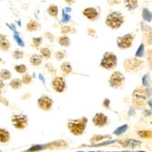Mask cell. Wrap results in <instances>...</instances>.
Masks as SVG:
<instances>
[{"label":"cell","instance_id":"39","mask_svg":"<svg viewBox=\"0 0 152 152\" xmlns=\"http://www.w3.org/2000/svg\"><path fill=\"white\" fill-rule=\"evenodd\" d=\"M55 57H56V58L58 60H62L65 58V54L62 51H58L56 54H55Z\"/></svg>","mask_w":152,"mask_h":152},{"label":"cell","instance_id":"40","mask_svg":"<svg viewBox=\"0 0 152 152\" xmlns=\"http://www.w3.org/2000/svg\"><path fill=\"white\" fill-rule=\"evenodd\" d=\"M122 0H107V2L109 5H118L119 4Z\"/></svg>","mask_w":152,"mask_h":152},{"label":"cell","instance_id":"20","mask_svg":"<svg viewBox=\"0 0 152 152\" xmlns=\"http://www.w3.org/2000/svg\"><path fill=\"white\" fill-rule=\"evenodd\" d=\"M124 2H125V7L129 10H133L139 7L137 0H124Z\"/></svg>","mask_w":152,"mask_h":152},{"label":"cell","instance_id":"15","mask_svg":"<svg viewBox=\"0 0 152 152\" xmlns=\"http://www.w3.org/2000/svg\"><path fill=\"white\" fill-rule=\"evenodd\" d=\"M0 48L3 51H7L10 48V42L6 35H1L0 37Z\"/></svg>","mask_w":152,"mask_h":152},{"label":"cell","instance_id":"4","mask_svg":"<svg viewBox=\"0 0 152 152\" xmlns=\"http://www.w3.org/2000/svg\"><path fill=\"white\" fill-rule=\"evenodd\" d=\"M144 61L139 58H129L126 59L123 63L124 69L127 72L134 73V72H139L144 67Z\"/></svg>","mask_w":152,"mask_h":152},{"label":"cell","instance_id":"12","mask_svg":"<svg viewBox=\"0 0 152 152\" xmlns=\"http://www.w3.org/2000/svg\"><path fill=\"white\" fill-rule=\"evenodd\" d=\"M107 121H108L107 117L102 112L96 113V115L93 117V119H92V122L94 125L99 128H102V127L106 126L107 124Z\"/></svg>","mask_w":152,"mask_h":152},{"label":"cell","instance_id":"27","mask_svg":"<svg viewBox=\"0 0 152 152\" xmlns=\"http://www.w3.org/2000/svg\"><path fill=\"white\" fill-rule=\"evenodd\" d=\"M14 68H15V70L19 74H25L26 72V70H27V67L24 64L17 65V66H15V67H14Z\"/></svg>","mask_w":152,"mask_h":152},{"label":"cell","instance_id":"13","mask_svg":"<svg viewBox=\"0 0 152 152\" xmlns=\"http://www.w3.org/2000/svg\"><path fill=\"white\" fill-rule=\"evenodd\" d=\"M123 146L128 148H137L141 146V142L137 140L129 139V140H126L123 141Z\"/></svg>","mask_w":152,"mask_h":152},{"label":"cell","instance_id":"30","mask_svg":"<svg viewBox=\"0 0 152 152\" xmlns=\"http://www.w3.org/2000/svg\"><path fill=\"white\" fill-rule=\"evenodd\" d=\"M146 58H147V60H148V67L150 68V69H152V48L147 50Z\"/></svg>","mask_w":152,"mask_h":152},{"label":"cell","instance_id":"6","mask_svg":"<svg viewBox=\"0 0 152 152\" xmlns=\"http://www.w3.org/2000/svg\"><path fill=\"white\" fill-rule=\"evenodd\" d=\"M135 38V35L133 33H129L122 37L117 38V46L121 49H128L130 48L133 45V41Z\"/></svg>","mask_w":152,"mask_h":152},{"label":"cell","instance_id":"25","mask_svg":"<svg viewBox=\"0 0 152 152\" xmlns=\"http://www.w3.org/2000/svg\"><path fill=\"white\" fill-rule=\"evenodd\" d=\"M139 135L142 139H152V131L151 130H140L137 132Z\"/></svg>","mask_w":152,"mask_h":152},{"label":"cell","instance_id":"21","mask_svg":"<svg viewBox=\"0 0 152 152\" xmlns=\"http://www.w3.org/2000/svg\"><path fill=\"white\" fill-rule=\"evenodd\" d=\"M67 145V143L64 140H58V141H56V142H53V143H50L48 144V146H47V148H66Z\"/></svg>","mask_w":152,"mask_h":152},{"label":"cell","instance_id":"35","mask_svg":"<svg viewBox=\"0 0 152 152\" xmlns=\"http://www.w3.org/2000/svg\"><path fill=\"white\" fill-rule=\"evenodd\" d=\"M142 84L145 88H148L150 86V80H149V76L148 74H146L142 77Z\"/></svg>","mask_w":152,"mask_h":152},{"label":"cell","instance_id":"18","mask_svg":"<svg viewBox=\"0 0 152 152\" xmlns=\"http://www.w3.org/2000/svg\"><path fill=\"white\" fill-rule=\"evenodd\" d=\"M144 40L148 45H152V27H146V30L144 33Z\"/></svg>","mask_w":152,"mask_h":152},{"label":"cell","instance_id":"31","mask_svg":"<svg viewBox=\"0 0 152 152\" xmlns=\"http://www.w3.org/2000/svg\"><path fill=\"white\" fill-rule=\"evenodd\" d=\"M12 56L15 59H22L24 58V52L21 50H15L13 52Z\"/></svg>","mask_w":152,"mask_h":152},{"label":"cell","instance_id":"22","mask_svg":"<svg viewBox=\"0 0 152 152\" xmlns=\"http://www.w3.org/2000/svg\"><path fill=\"white\" fill-rule=\"evenodd\" d=\"M23 84L22 79H18V78H14L10 81L9 86L13 88V89H19L21 88Z\"/></svg>","mask_w":152,"mask_h":152},{"label":"cell","instance_id":"38","mask_svg":"<svg viewBox=\"0 0 152 152\" xmlns=\"http://www.w3.org/2000/svg\"><path fill=\"white\" fill-rule=\"evenodd\" d=\"M72 31V27L69 26H64L61 27V32L63 34H67V33H70Z\"/></svg>","mask_w":152,"mask_h":152},{"label":"cell","instance_id":"43","mask_svg":"<svg viewBox=\"0 0 152 152\" xmlns=\"http://www.w3.org/2000/svg\"><path fill=\"white\" fill-rule=\"evenodd\" d=\"M65 2L67 3L68 5H72L75 3V0H65Z\"/></svg>","mask_w":152,"mask_h":152},{"label":"cell","instance_id":"3","mask_svg":"<svg viewBox=\"0 0 152 152\" xmlns=\"http://www.w3.org/2000/svg\"><path fill=\"white\" fill-rule=\"evenodd\" d=\"M125 18H124L123 15L120 12L114 11L112 13H110L109 15L106 18V25L111 29H118L124 24Z\"/></svg>","mask_w":152,"mask_h":152},{"label":"cell","instance_id":"24","mask_svg":"<svg viewBox=\"0 0 152 152\" xmlns=\"http://www.w3.org/2000/svg\"><path fill=\"white\" fill-rule=\"evenodd\" d=\"M70 39L66 36H62L58 38V44L62 47H68L70 46Z\"/></svg>","mask_w":152,"mask_h":152},{"label":"cell","instance_id":"14","mask_svg":"<svg viewBox=\"0 0 152 152\" xmlns=\"http://www.w3.org/2000/svg\"><path fill=\"white\" fill-rule=\"evenodd\" d=\"M26 28L28 32H36L41 28V25L37 20H30L26 24Z\"/></svg>","mask_w":152,"mask_h":152},{"label":"cell","instance_id":"33","mask_svg":"<svg viewBox=\"0 0 152 152\" xmlns=\"http://www.w3.org/2000/svg\"><path fill=\"white\" fill-rule=\"evenodd\" d=\"M148 16H149V17H152V13H151L149 10H148V9H144V10H143V14H142V18H143L144 20H146L147 22H150V21L152 20L150 18H148Z\"/></svg>","mask_w":152,"mask_h":152},{"label":"cell","instance_id":"44","mask_svg":"<svg viewBox=\"0 0 152 152\" xmlns=\"http://www.w3.org/2000/svg\"><path fill=\"white\" fill-rule=\"evenodd\" d=\"M78 152H83V151H78Z\"/></svg>","mask_w":152,"mask_h":152},{"label":"cell","instance_id":"19","mask_svg":"<svg viewBox=\"0 0 152 152\" xmlns=\"http://www.w3.org/2000/svg\"><path fill=\"white\" fill-rule=\"evenodd\" d=\"M29 62H30V64L32 66H39L41 63H42V56H41V55L34 54L31 56V58L29 59Z\"/></svg>","mask_w":152,"mask_h":152},{"label":"cell","instance_id":"8","mask_svg":"<svg viewBox=\"0 0 152 152\" xmlns=\"http://www.w3.org/2000/svg\"><path fill=\"white\" fill-rule=\"evenodd\" d=\"M11 121L13 126L18 130H24L27 127L28 123V118L26 115L19 114V115H13L11 118Z\"/></svg>","mask_w":152,"mask_h":152},{"label":"cell","instance_id":"10","mask_svg":"<svg viewBox=\"0 0 152 152\" xmlns=\"http://www.w3.org/2000/svg\"><path fill=\"white\" fill-rule=\"evenodd\" d=\"M82 14L92 22L96 21L99 18V10L96 7H87L82 11Z\"/></svg>","mask_w":152,"mask_h":152},{"label":"cell","instance_id":"2","mask_svg":"<svg viewBox=\"0 0 152 152\" xmlns=\"http://www.w3.org/2000/svg\"><path fill=\"white\" fill-rule=\"evenodd\" d=\"M150 96V92L148 88H137L132 93V102L134 107L140 108L146 104V100Z\"/></svg>","mask_w":152,"mask_h":152},{"label":"cell","instance_id":"37","mask_svg":"<svg viewBox=\"0 0 152 152\" xmlns=\"http://www.w3.org/2000/svg\"><path fill=\"white\" fill-rule=\"evenodd\" d=\"M110 136L109 135H103V136H94L93 139H92V141H99V140H105V139H109Z\"/></svg>","mask_w":152,"mask_h":152},{"label":"cell","instance_id":"7","mask_svg":"<svg viewBox=\"0 0 152 152\" xmlns=\"http://www.w3.org/2000/svg\"><path fill=\"white\" fill-rule=\"evenodd\" d=\"M124 82H125V77H124V75L120 71L113 72L108 79L109 86L113 88H121L124 85Z\"/></svg>","mask_w":152,"mask_h":152},{"label":"cell","instance_id":"5","mask_svg":"<svg viewBox=\"0 0 152 152\" xmlns=\"http://www.w3.org/2000/svg\"><path fill=\"white\" fill-rule=\"evenodd\" d=\"M118 58L117 56L112 52H106L100 61V66L107 70H111L117 66Z\"/></svg>","mask_w":152,"mask_h":152},{"label":"cell","instance_id":"28","mask_svg":"<svg viewBox=\"0 0 152 152\" xmlns=\"http://www.w3.org/2000/svg\"><path fill=\"white\" fill-rule=\"evenodd\" d=\"M40 54L43 58H49L51 57V50L48 48H43L40 49Z\"/></svg>","mask_w":152,"mask_h":152},{"label":"cell","instance_id":"34","mask_svg":"<svg viewBox=\"0 0 152 152\" xmlns=\"http://www.w3.org/2000/svg\"><path fill=\"white\" fill-rule=\"evenodd\" d=\"M41 44H42V37H34L32 39V46L36 48H38Z\"/></svg>","mask_w":152,"mask_h":152},{"label":"cell","instance_id":"16","mask_svg":"<svg viewBox=\"0 0 152 152\" xmlns=\"http://www.w3.org/2000/svg\"><path fill=\"white\" fill-rule=\"evenodd\" d=\"M10 140V133L6 129H0V142L7 143Z\"/></svg>","mask_w":152,"mask_h":152},{"label":"cell","instance_id":"23","mask_svg":"<svg viewBox=\"0 0 152 152\" xmlns=\"http://www.w3.org/2000/svg\"><path fill=\"white\" fill-rule=\"evenodd\" d=\"M48 13L50 17L56 18L58 14V7L56 5H50L48 8Z\"/></svg>","mask_w":152,"mask_h":152},{"label":"cell","instance_id":"36","mask_svg":"<svg viewBox=\"0 0 152 152\" xmlns=\"http://www.w3.org/2000/svg\"><path fill=\"white\" fill-rule=\"evenodd\" d=\"M144 54V44H141L136 53V58H142Z\"/></svg>","mask_w":152,"mask_h":152},{"label":"cell","instance_id":"41","mask_svg":"<svg viewBox=\"0 0 152 152\" xmlns=\"http://www.w3.org/2000/svg\"><path fill=\"white\" fill-rule=\"evenodd\" d=\"M109 104H110V100L108 99H105L104 101H103V107H106V108H108L109 107Z\"/></svg>","mask_w":152,"mask_h":152},{"label":"cell","instance_id":"17","mask_svg":"<svg viewBox=\"0 0 152 152\" xmlns=\"http://www.w3.org/2000/svg\"><path fill=\"white\" fill-rule=\"evenodd\" d=\"M60 69L64 76H67L72 73V66L69 62H64L60 66Z\"/></svg>","mask_w":152,"mask_h":152},{"label":"cell","instance_id":"29","mask_svg":"<svg viewBox=\"0 0 152 152\" xmlns=\"http://www.w3.org/2000/svg\"><path fill=\"white\" fill-rule=\"evenodd\" d=\"M129 129V126L128 125H123L119 128H118L115 131H114V135H117V136H120L121 134L125 133L126 130H128Z\"/></svg>","mask_w":152,"mask_h":152},{"label":"cell","instance_id":"1","mask_svg":"<svg viewBox=\"0 0 152 152\" xmlns=\"http://www.w3.org/2000/svg\"><path fill=\"white\" fill-rule=\"evenodd\" d=\"M88 125V118L82 117L77 119H69L67 122V129L74 136H81L85 132Z\"/></svg>","mask_w":152,"mask_h":152},{"label":"cell","instance_id":"11","mask_svg":"<svg viewBox=\"0 0 152 152\" xmlns=\"http://www.w3.org/2000/svg\"><path fill=\"white\" fill-rule=\"evenodd\" d=\"M51 85H52L53 89L56 92H58V93L64 92L65 89H66V81L62 77H55L52 80Z\"/></svg>","mask_w":152,"mask_h":152},{"label":"cell","instance_id":"32","mask_svg":"<svg viewBox=\"0 0 152 152\" xmlns=\"http://www.w3.org/2000/svg\"><path fill=\"white\" fill-rule=\"evenodd\" d=\"M32 80H33L32 77H31L29 74H26H26L23 76V77H22V82H23V84H26V85L30 84V83L32 82Z\"/></svg>","mask_w":152,"mask_h":152},{"label":"cell","instance_id":"42","mask_svg":"<svg viewBox=\"0 0 152 152\" xmlns=\"http://www.w3.org/2000/svg\"><path fill=\"white\" fill-rule=\"evenodd\" d=\"M45 36H46L47 37H48L51 41L54 40V36H53L52 34H50V33H45Z\"/></svg>","mask_w":152,"mask_h":152},{"label":"cell","instance_id":"9","mask_svg":"<svg viewBox=\"0 0 152 152\" xmlns=\"http://www.w3.org/2000/svg\"><path fill=\"white\" fill-rule=\"evenodd\" d=\"M37 107L44 111H48L53 107V100L48 96H42L37 99Z\"/></svg>","mask_w":152,"mask_h":152},{"label":"cell","instance_id":"45","mask_svg":"<svg viewBox=\"0 0 152 152\" xmlns=\"http://www.w3.org/2000/svg\"><path fill=\"white\" fill-rule=\"evenodd\" d=\"M90 152H95V151H90Z\"/></svg>","mask_w":152,"mask_h":152},{"label":"cell","instance_id":"26","mask_svg":"<svg viewBox=\"0 0 152 152\" xmlns=\"http://www.w3.org/2000/svg\"><path fill=\"white\" fill-rule=\"evenodd\" d=\"M11 72L7 69H1V73H0V77L2 80H7L11 78Z\"/></svg>","mask_w":152,"mask_h":152}]
</instances>
